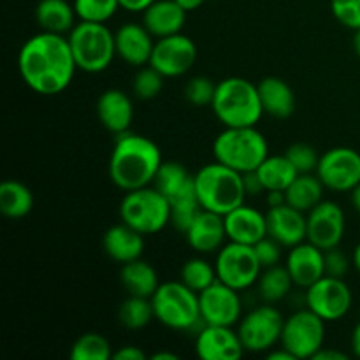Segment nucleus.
<instances>
[{
    "label": "nucleus",
    "mask_w": 360,
    "mask_h": 360,
    "mask_svg": "<svg viewBox=\"0 0 360 360\" xmlns=\"http://www.w3.org/2000/svg\"><path fill=\"white\" fill-rule=\"evenodd\" d=\"M306 218H308L306 241L313 243L323 252L341 245L347 231V218L340 204L323 199L319 206L306 213Z\"/></svg>",
    "instance_id": "obj_16"
},
{
    "label": "nucleus",
    "mask_w": 360,
    "mask_h": 360,
    "mask_svg": "<svg viewBox=\"0 0 360 360\" xmlns=\"http://www.w3.org/2000/svg\"><path fill=\"white\" fill-rule=\"evenodd\" d=\"M186 243L190 248L197 253H218L221 246L227 241V231H225V218L213 211L200 210L195 220L192 221L185 232Z\"/></svg>",
    "instance_id": "obj_20"
},
{
    "label": "nucleus",
    "mask_w": 360,
    "mask_h": 360,
    "mask_svg": "<svg viewBox=\"0 0 360 360\" xmlns=\"http://www.w3.org/2000/svg\"><path fill=\"white\" fill-rule=\"evenodd\" d=\"M267 236L276 239L283 248H292L306 241L308 236V218L306 213L295 210L290 204L269 207L266 213Z\"/></svg>",
    "instance_id": "obj_18"
},
{
    "label": "nucleus",
    "mask_w": 360,
    "mask_h": 360,
    "mask_svg": "<svg viewBox=\"0 0 360 360\" xmlns=\"http://www.w3.org/2000/svg\"><path fill=\"white\" fill-rule=\"evenodd\" d=\"M162 151L155 141L139 134L116 136L109 158V178L123 192L153 185L162 165Z\"/></svg>",
    "instance_id": "obj_2"
},
{
    "label": "nucleus",
    "mask_w": 360,
    "mask_h": 360,
    "mask_svg": "<svg viewBox=\"0 0 360 360\" xmlns=\"http://www.w3.org/2000/svg\"><path fill=\"white\" fill-rule=\"evenodd\" d=\"M18 69L32 91L53 97L69 88L77 65L65 35L41 30L21 46Z\"/></svg>",
    "instance_id": "obj_1"
},
{
    "label": "nucleus",
    "mask_w": 360,
    "mask_h": 360,
    "mask_svg": "<svg viewBox=\"0 0 360 360\" xmlns=\"http://www.w3.org/2000/svg\"><path fill=\"white\" fill-rule=\"evenodd\" d=\"M259 95L262 102L264 115H269L273 118L285 120L290 118L295 111V95L294 90L287 81L281 77L269 76L264 77L259 83Z\"/></svg>",
    "instance_id": "obj_26"
},
{
    "label": "nucleus",
    "mask_w": 360,
    "mask_h": 360,
    "mask_svg": "<svg viewBox=\"0 0 360 360\" xmlns=\"http://www.w3.org/2000/svg\"><path fill=\"white\" fill-rule=\"evenodd\" d=\"M153 35L144 25L125 23L115 32L116 56L132 67H143L150 63L153 53Z\"/></svg>",
    "instance_id": "obj_21"
},
{
    "label": "nucleus",
    "mask_w": 360,
    "mask_h": 360,
    "mask_svg": "<svg viewBox=\"0 0 360 360\" xmlns=\"http://www.w3.org/2000/svg\"><path fill=\"white\" fill-rule=\"evenodd\" d=\"M352 204H354L355 211H359L360 213V183L357 186H355L354 190H352Z\"/></svg>",
    "instance_id": "obj_53"
},
{
    "label": "nucleus",
    "mask_w": 360,
    "mask_h": 360,
    "mask_svg": "<svg viewBox=\"0 0 360 360\" xmlns=\"http://www.w3.org/2000/svg\"><path fill=\"white\" fill-rule=\"evenodd\" d=\"M153 186L158 192L164 193L171 202L176 197L195 188V179L179 162H162L160 169L155 176Z\"/></svg>",
    "instance_id": "obj_30"
},
{
    "label": "nucleus",
    "mask_w": 360,
    "mask_h": 360,
    "mask_svg": "<svg viewBox=\"0 0 360 360\" xmlns=\"http://www.w3.org/2000/svg\"><path fill=\"white\" fill-rule=\"evenodd\" d=\"M253 248H255V253H257V257H259V260H260V264H262L264 269H266V267H273V266H278V264H280L281 248H283V246H281L276 239L271 238V236H266V238L260 239V241L257 243Z\"/></svg>",
    "instance_id": "obj_42"
},
{
    "label": "nucleus",
    "mask_w": 360,
    "mask_h": 360,
    "mask_svg": "<svg viewBox=\"0 0 360 360\" xmlns=\"http://www.w3.org/2000/svg\"><path fill=\"white\" fill-rule=\"evenodd\" d=\"M352 350H354L355 357L360 359V322L355 326L354 333H352Z\"/></svg>",
    "instance_id": "obj_50"
},
{
    "label": "nucleus",
    "mask_w": 360,
    "mask_h": 360,
    "mask_svg": "<svg viewBox=\"0 0 360 360\" xmlns=\"http://www.w3.org/2000/svg\"><path fill=\"white\" fill-rule=\"evenodd\" d=\"M266 357L269 360H297L294 357V355L290 354V352L287 350V348H283V347H280V350L267 352Z\"/></svg>",
    "instance_id": "obj_49"
},
{
    "label": "nucleus",
    "mask_w": 360,
    "mask_h": 360,
    "mask_svg": "<svg viewBox=\"0 0 360 360\" xmlns=\"http://www.w3.org/2000/svg\"><path fill=\"white\" fill-rule=\"evenodd\" d=\"M120 218L143 236L157 234L171 224V204L155 186L127 192L120 202Z\"/></svg>",
    "instance_id": "obj_8"
},
{
    "label": "nucleus",
    "mask_w": 360,
    "mask_h": 360,
    "mask_svg": "<svg viewBox=\"0 0 360 360\" xmlns=\"http://www.w3.org/2000/svg\"><path fill=\"white\" fill-rule=\"evenodd\" d=\"M76 9L67 0H41L35 7V21L42 32L69 34L76 27Z\"/></svg>",
    "instance_id": "obj_27"
},
{
    "label": "nucleus",
    "mask_w": 360,
    "mask_h": 360,
    "mask_svg": "<svg viewBox=\"0 0 360 360\" xmlns=\"http://www.w3.org/2000/svg\"><path fill=\"white\" fill-rule=\"evenodd\" d=\"M120 281L129 295H139V297H150L160 287L158 273L150 262L137 259L122 266Z\"/></svg>",
    "instance_id": "obj_28"
},
{
    "label": "nucleus",
    "mask_w": 360,
    "mask_h": 360,
    "mask_svg": "<svg viewBox=\"0 0 360 360\" xmlns=\"http://www.w3.org/2000/svg\"><path fill=\"white\" fill-rule=\"evenodd\" d=\"M72 4L79 21L94 23H105L120 9V0H74Z\"/></svg>",
    "instance_id": "obj_37"
},
{
    "label": "nucleus",
    "mask_w": 360,
    "mask_h": 360,
    "mask_svg": "<svg viewBox=\"0 0 360 360\" xmlns=\"http://www.w3.org/2000/svg\"><path fill=\"white\" fill-rule=\"evenodd\" d=\"M155 0H120V7L129 13H144Z\"/></svg>",
    "instance_id": "obj_46"
},
{
    "label": "nucleus",
    "mask_w": 360,
    "mask_h": 360,
    "mask_svg": "<svg viewBox=\"0 0 360 360\" xmlns=\"http://www.w3.org/2000/svg\"><path fill=\"white\" fill-rule=\"evenodd\" d=\"M224 218L229 241L255 246L260 239L267 236L266 214L260 213L255 207L241 204Z\"/></svg>",
    "instance_id": "obj_22"
},
{
    "label": "nucleus",
    "mask_w": 360,
    "mask_h": 360,
    "mask_svg": "<svg viewBox=\"0 0 360 360\" xmlns=\"http://www.w3.org/2000/svg\"><path fill=\"white\" fill-rule=\"evenodd\" d=\"M185 21L186 11L176 0H155L143 13V25L155 39L179 34Z\"/></svg>",
    "instance_id": "obj_24"
},
{
    "label": "nucleus",
    "mask_w": 360,
    "mask_h": 360,
    "mask_svg": "<svg viewBox=\"0 0 360 360\" xmlns=\"http://www.w3.org/2000/svg\"><path fill=\"white\" fill-rule=\"evenodd\" d=\"M255 172L259 174L266 192H273V190L285 192L299 176V171L288 160L287 155H269Z\"/></svg>",
    "instance_id": "obj_31"
},
{
    "label": "nucleus",
    "mask_w": 360,
    "mask_h": 360,
    "mask_svg": "<svg viewBox=\"0 0 360 360\" xmlns=\"http://www.w3.org/2000/svg\"><path fill=\"white\" fill-rule=\"evenodd\" d=\"M283 326L285 319L280 309L266 302L239 320L238 334L246 352L262 354L280 343Z\"/></svg>",
    "instance_id": "obj_11"
},
{
    "label": "nucleus",
    "mask_w": 360,
    "mask_h": 360,
    "mask_svg": "<svg viewBox=\"0 0 360 360\" xmlns=\"http://www.w3.org/2000/svg\"><path fill=\"white\" fill-rule=\"evenodd\" d=\"M214 160L234 171L252 172L269 157V144L255 127H225L213 143Z\"/></svg>",
    "instance_id": "obj_5"
},
{
    "label": "nucleus",
    "mask_w": 360,
    "mask_h": 360,
    "mask_svg": "<svg viewBox=\"0 0 360 360\" xmlns=\"http://www.w3.org/2000/svg\"><path fill=\"white\" fill-rule=\"evenodd\" d=\"M214 94H217V84L206 76L192 77L185 86V98L195 108L211 105Z\"/></svg>",
    "instance_id": "obj_39"
},
{
    "label": "nucleus",
    "mask_w": 360,
    "mask_h": 360,
    "mask_svg": "<svg viewBox=\"0 0 360 360\" xmlns=\"http://www.w3.org/2000/svg\"><path fill=\"white\" fill-rule=\"evenodd\" d=\"M257 285H259V294L262 301L274 304V302L283 301L290 294L292 287H294V280H292L287 266L278 264V266L262 269Z\"/></svg>",
    "instance_id": "obj_33"
},
{
    "label": "nucleus",
    "mask_w": 360,
    "mask_h": 360,
    "mask_svg": "<svg viewBox=\"0 0 360 360\" xmlns=\"http://www.w3.org/2000/svg\"><path fill=\"white\" fill-rule=\"evenodd\" d=\"M67 39L77 69L88 74L104 72L116 56L115 34L105 23L79 21L67 34Z\"/></svg>",
    "instance_id": "obj_6"
},
{
    "label": "nucleus",
    "mask_w": 360,
    "mask_h": 360,
    "mask_svg": "<svg viewBox=\"0 0 360 360\" xmlns=\"http://www.w3.org/2000/svg\"><path fill=\"white\" fill-rule=\"evenodd\" d=\"M288 157V160L294 164V167L297 169L299 174H306V172H315L319 167L320 155L316 153V150L313 146L306 143H295L285 153Z\"/></svg>",
    "instance_id": "obj_40"
},
{
    "label": "nucleus",
    "mask_w": 360,
    "mask_h": 360,
    "mask_svg": "<svg viewBox=\"0 0 360 360\" xmlns=\"http://www.w3.org/2000/svg\"><path fill=\"white\" fill-rule=\"evenodd\" d=\"M348 355L343 352L330 350V348H322L320 352H316V355L313 360H347Z\"/></svg>",
    "instance_id": "obj_47"
},
{
    "label": "nucleus",
    "mask_w": 360,
    "mask_h": 360,
    "mask_svg": "<svg viewBox=\"0 0 360 360\" xmlns=\"http://www.w3.org/2000/svg\"><path fill=\"white\" fill-rule=\"evenodd\" d=\"M350 269V260L340 250V246L336 248L326 250V274L327 276H336V278H345V274Z\"/></svg>",
    "instance_id": "obj_43"
},
{
    "label": "nucleus",
    "mask_w": 360,
    "mask_h": 360,
    "mask_svg": "<svg viewBox=\"0 0 360 360\" xmlns=\"http://www.w3.org/2000/svg\"><path fill=\"white\" fill-rule=\"evenodd\" d=\"M326 320L311 309H301L285 319L281 347L295 359H313L326 343Z\"/></svg>",
    "instance_id": "obj_10"
},
{
    "label": "nucleus",
    "mask_w": 360,
    "mask_h": 360,
    "mask_svg": "<svg viewBox=\"0 0 360 360\" xmlns=\"http://www.w3.org/2000/svg\"><path fill=\"white\" fill-rule=\"evenodd\" d=\"M112 359L115 360H144L146 354H144L141 348L134 347V345H127V347L118 348L116 352H112Z\"/></svg>",
    "instance_id": "obj_45"
},
{
    "label": "nucleus",
    "mask_w": 360,
    "mask_h": 360,
    "mask_svg": "<svg viewBox=\"0 0 360 360\" xmlns=\"http://www.w3.org/2000/svg\"><path fill=\"white\" fill-rule=\"evenodd\" d=\"M315 174L327 190L352 192L360 183V153L347 146L330 148L320 155Z\"/></svg>",
    "instance_id": "obj_13"
},
{
    "label": "nucleus",
    "mask_w": 360,
    "mask_h": 360,
    "mask_svg": "<svg viewBox=\"0 0 360 360\" xmlns=\"http://www.w3.org/2000/svg\"><path fill=\"white\" fill-rule=\"evenodd\" d=\"M34 207L32 190L16 179H6L0 183V213L11 220H20L30 214Z\"/></svg>",
    "instance_id": "obj_32"
},
{
    "label": "nucleus",
    "mask_w": 360,
    "mask_h": 360,
    "mask_svg": "<svg viewBox=\"0 0 360 360\" xmlns=\"http://www.w3.org/2000/svg\"><path fill=\"white\" fill-rule=\"evenodd\" d=\"M323 190L326 186L320 181L319 176L306 172V174H299L292 181V185L285 190V197H287V204H290L292 207L302 213H309L323 200Z\"/></svg>",
    "instance_id": "obj_29"
},
{
    "label": "nucleus",
    "mask_w": 360,
    "mask_h": 360,
    "mask_svg": "<svg viewBox=\"0 0 360 360\" xmlns=\"http://www.w3.org/2000/svg\"><path fill=\"white\" fill-rule=\"evenodd\" d=\"M355 34H354V49H355V53H357V55L360 56V28L359 30H354Z\"/></svg>",
    "instance_id": "obj_55"
},
{
    "label": "nucleus",
    "mask_w": 360,
    "mask_h": 360,
    "mask_svg": "<svg viewBox=\"0 0 360 360\" xmlns=\"http://www.w3.org/2000/svg\"><path fill=\"white\" fill-rule=\"evenodd\" d=\"M243 181H245L246 195H259V193L266 192V188H264L262 181H260L259 174H257L255 171L245 172V174H243Z\"/></svg>",
    "instance_id": "obj_44"
},
{
    "label": "nucleus",
    "mask_w": 360,
    "mask_h": 360,
    "mask_svg": "<svg viewBox=\"0 0 360 360\" xmlns=\"http://www.w3.org/2000/svg\"><path fill=\"white\" fill-rule=\"evenodd\" d=\"M102 245H104L105 255L123 266V264L141 259L144 252V236L122 221L105 231Z\"/></svg>",
    "instance_id": "obj_25"
},
{
    "label": "nucleus",
    "mask_w": 360,
    "mask_h": 360,
    "mask_svg": "<svg viewBox=\"0 0 360 360\" xmlns=\"http://www.w3.org/2000/svg\"><path fill=\"white\" fill-rule=\"evenodd\" d=\"M179 280L186 287L192 288L193 292L200 294L207 287H211L214 281H218L217 267H214V264L207 262L206 259L193 257V259H188L181 266V269H179Z\"/></svg>",
    "instance_id": "obj_35"
},
{
    "label": "nucleus",
    "mask_w": 360,
    "mask_h": 360,
    "mask_svg": "<svg viewBox=\"0 0 360 360\" xmlns=\"http://www.w3.org/2000/svg\"><path fill=\"white\" fill-rule=\"evenodd\" d=\"M306 304L326 322H338L350 313L354 295L343 278L326 274L306 288Z\"/></svg>",
    "instance_id": "obj_12"
},
{
    "label": "nucleus",
    "mask_w": 360,
    "mask_h": 360,
    "mask_svg": "<svg viewBox=\"0 0 360 360\" xmlns=\"http://www.w3.org/2000/svg\"><path fill=\"white\" fill-rule=\"evenodd\" d=\"M153 360H178V355L172 354V352H157V354L151 355Z\"/></svg>",
    "instance_id": "obj_52"
},
{
    "label": "nucleus",
    "mask_w": 360,
    "mask_h": 360,
    "mask_svg": "<svg viewBox=\"0 0 360 360\" xmlns=\"http://www.w3.org/2000/svg\"><path fill=\"white\" fill-rule=\"evenodd\" d=\"M211 109L224 127H257L264 115L259 84L245 77L220 81Z\"/></svg>",
    "instance_id": "obj_4"
},
{
    "label": "nucleus",
    "mask_w": 360,
    "mask_h": 360,
    "mask_svg": "<svg viewBox=\"0 0 360 360\" xmlns=\"http://www.w3.org/2000/svg\"><path fill=\"white\" fill-rule=\"evenodd\" d=\"M176 2L179 4V6L183 7V9L186 11V13H190V11H195L199 9L200 6H202L206 0H176Z\"/></svg>",
    "instance_id": "obj_51"
},
{
    "label": "nucleus",
    "mask_w": 360,
    "mask_h": 360,
    "mask_svg": "<svg viewBox=\"0 0 360 360\" xmlns=\"http://www.w3.org/2000/svg\"><path fill=\"white\" fill-rule=\"evenodd\" d=\"M112 350L109 341L98 333H86L76 340L70 348L72 360H109Z\"/></svg>",
    "instance_id": "obj_36"
},
{
    "label": "nucleus",
    "mask_w": 360,
    "mask_h": 360,
    "mask_svg": "<svg viewBox=\"0 0 360 360\" xmlns=\"http://www.w3.org/2000/svg\"><path fill=\"white\" fill-rule=\"evenodd\" d=\"M98 122L115 136L129 132L134 120V105L129 95L118 88H109L97 101Z\"/></svg>",
    "instance_id": "obj_23"
},
{
    "label": "nucleus",
    "mask_w": 360,
    "mask_h": 360,
    "mask_svg": "<svg viewBox=\"0 0 360 360\" xmlns=\"http://www.w3.org/2000/svg\"><path fill=\"white\" fill-rule=\"evenodd\" d=\"M333 16L350 30L360 28V0H330Z\"/></svg>",
    "instance_id": "obj_41"
},
{
    "label": "nucleus",
    "mask_w": 360,
    "mask_h": 360,
    "mask_svg": "<svg viewBox=\"0 0 360 360\" xmlns=\"http://www.w3.org/2000/svg\"><path fill=\"white\" fill-rule=\"evenodd\" d=\"M354 266H355V269L360 273V243L355 246V250H354Z\"/></svg>",
    "instance_id": "obj_54"
},
{
    "label": "nucleus",
    "mask_w": 360,
    "mask_h": 360,
    "mask_svg": "<svg viewBox=\"0 0 360 360\" xmlns=\"http://www.w3.org/2000/svg\"><path fill=\"white\" fill-rule=\"evenodd\" d=\"M267 193V204L269 207L280 206V204L287 202V197H285V192H280V190H273V192H266Z\"/></svg>",
    "instance_id": "obj_48"
},
{
    "label": "nucleus",
    "mask_w": 360,
    "mask_h": 360,
    "mask_svg": "<svg viewBox=\"0 0 360 360\" xmlns=\"http://www.w3.org/2000/svg\"><path fill=\"white\" fill-rule=\"evenodd\" d=\"M200 320L206 326H227L234 327L241 320L243 304L239 290L214 281L211 287L199 294Z\"/></svg>",
    "instance_id": "obj_15"
},
{
    "label": "nucleus",
    "mask_w": 360,
    "mask_h": 360,
    "mask_svg": "<svg viewBox=\"0 0 360 360\" xmlns=\"http://www.w3.org/2000/svg\"><path fill=\"white\" fill-rule=\"evenodd\" d=\"M197 62V46L181 32L155 41L148 65L157 69L164 77H179L188 72Z\"/></svg>",
    "instance_id": "obj_14"
},
{
    "label": "nucleus",
    "mask_w": 360,
    "mask_h": 360,
    "mask_svg": "<svg viewBox=\"0 0 360 360\" xmlns=\"http://www.w3.org/2000/svg\"><path fill=\"white\" fill-rule=\"evenodd\" d=\"M287 269L295 287L309 288L326 276V252L309 241L292 246L287 257Z\"/></svg>",
    "instance_id": "obj_19"
},
{
    "label": "nucleus",
    "mask_w": 360,
    "mask_h": 360,
    "mask_svg": "<svg viewBox=\"0 0 360 360\" xmlns=\"http://www.w3.org/2000/svg\"><path fill=\"white\" fill-rule=\"evenodd\" d=\"M164 79L165 77L158 72L153 67H144L139 72L136 74L132 83L134 95L141 101H151V98L157 97L158 94L164 88Z\"/></svg>",
    "instance_id": "obj_38"
},
{
    "label": "nucleus",
    "mask_w": 360,
    "mask_h": 360,
    "mask_svg": "<svg viewBox=\"0 0 360 360\" xmlns=\"http://www.w3.org/2000/svg\"><path fill=\"white\" fill-rule=\"evenodd\" d=\"M218 280L236 290H246L259 281L262 264L257 257L255 248L241 243H225L217 253L214 260Z\"/></svg>",
    "instance_id": "obj_9"
},
{
    "label": "nucleus",
    "mask_w": 360,
    "mask_h": 360,
    "mask_svg": "<svg viewBox=\"0 0 360 360\" xmlns=\"http://www.w3.org/2000/svg\"><path fill=\"white\" fill-rule=\"evenodd\" d=\"M153 319L155 311L150 297L129 295V297L120 304L118 320L123 327H127V329H144Z\"/></svg>",
    "instance_id": "obj_34"
},
{
    "label": "nucleus",
    "mask_w": 360,
    "mask_h": 360,
    "mask_svg": "<svg viewBox=\"0 0 360 360\" xmlns=\"http://www.w3.org/2000/svg\"><path fill=\"white\" fill-rule=\"evenodd\" d=\"M155 319L172 330L193 329L200 320L199 294L186 287L181 280L160 283L151 295Z\"/></svg>",
    "instance_id": "obj_7"
},
{
    "label": "nucleus",
    "mask_w": 360,
    "mask_h": 360,
    "mask_svg": "<svg viewBox=\"0 0 360 360\" xmlns=\"http://www.w3.org/2000/svg\"><path fill=\"white\" fill-rule=\"evenodd\" d=\"M195 352L202 360H239L245 347L238 330L227 326H206L195 340Z\"/></svg>",
    "instance_id": "obj_17"
},
{
    "label": "nucleus",
    "mask_w": 360,
    "mask_h": 360,
    "mask_svg": "<svg viewBox=\"0 0 360 360\" xmlns=\"http://www.w3.org/2000/svg\"><path fill=\"white\" fill-rule=\"evenodd\" d=\"M193 179L200 207L221 217L245 204V199L248 197L241 172L217 160L202 165L197 174H193Z\"/></svg>",
    "instance_id": "obj_3"
}]
</instances>
